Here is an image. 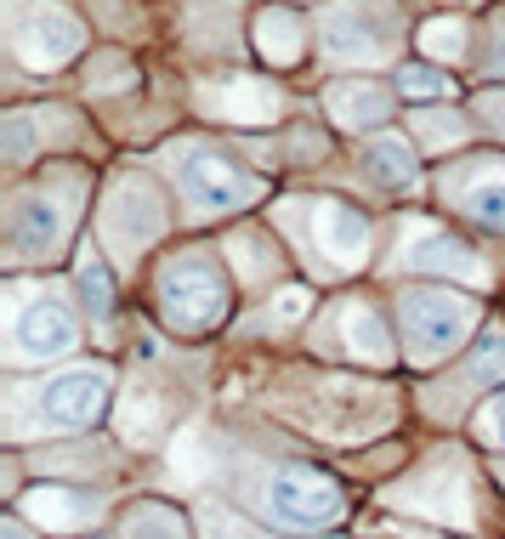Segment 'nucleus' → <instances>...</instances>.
<instances>
[{
  "mask_svg": "<svg viewBox=\"0 0 505 539\" xmlns=\"http://www.w3.org/2000/svg\"><path fill=\"white\" fill-rule=\"evenodd\" d=\"M114 369L108 364H74L63 375H12L6 381V437H80L91 432L108 409Z\"/></svg>",
  "mask_w": 505,
  "mask_h": 539,
  "instance_id": "f257e3e1",
  "label": "nucleus"
},
{
  "mask_svg": "<svg viewBox=\"0 0 505 539\" xmlns=\"http://www.w3.org/2000/svg\"><path fill=\"white\" fill-rule=\"evenodd\" d=\"M91 176L63 165V171H46L35 188H18L12 205H6V261L12 267H52L63 250H69V233L86 210Z\"/></svg>",
  "mask_w": 505,
  "mask_h": 539,
  "instance_id": "f03ea898",
  "label": "nucleus"
},
{
  "mask_svg": "<svg viewBox=\"0 0 505 539\" xmlns=\"http://www.w3.org/2000/svg\"><path fill=\"white\" fill-rule=\"evenodd\" d=\"M233 284H239L233 267L222 273L205 250H176L154 273V313H159V324L171 335H182V341L210 335L233 313Z\"/></svg>",
  "mask_w": 505,
  "mask_h": 539,
  "instance_id": "7ed1b4c3",
  "label": "nucleus"
},
{
  "mask_svg": "<svg viewBox=\"0 0 505 539\" xmlns=\"http://www.w3.org/2000/svg\"><path fill=\"white\" fill-rule=\"evenodd\" d=\"M171 182L176 199H182V216L188 222H210V216H233V210H250L267 193V182L256 171H244L239 159L216 148V142H176L171 154Z\"/></svg>",
  "mask_w": 505,
  "mask_h": 539,
  "instance_id": "20e7f679",
  "label": "nucleus"
},
{
  "mask_svg": "<svg viewBox=\"0 0 505 539\" xmlns=\"http://www.w3.org/2000/svg\"><path fill=\"white\" fill-rule=\"evenodd\" d=\"M244 505L267 511L279 528H335L347 517V494L330 471L318 466H296V460H267L250 466L244 477Z\"/></svg>",
  "mask_w": 505,
  "mask_h": 539,
  "instance_id": "39448f33",
  "label": "nucleus"
},
{
  "mask_svg": "<svg viewBox=\"0 0 505 539\" xmlns=\"http://www.w3.org/2000/svg\"><path fill=\"white\" fill-rule=\"evenodd\" d=\"M279 227L290 239L307 244V256L324 279H347L369 261V216L364 210H352L347 199H335V193H313V199H290L279 205Z\"/></svg>",
  "mask_w": 505,
  "mask_h": 539,
  "instance_id": "423d86ee",
  "label": "nucleus"
},
{
  "mask_svg": "<svg viewBox=\"0 0 505 539\" xmlns=\"http://www.w3.org/2000/svg\"><path fill=\"white\" fill-rule=\"evenodd\" d=\"M403 12L398 0H330L318 12V52L324 63H392L403 46Z\"/></svg>",
  "mask_w": 505,
  "mask_h": 539,
  "instance_id": "0eeeda50",
  "label": "nucleus"
},
{
  "mask_svg": "<svg viewBox=\"0 0 505 539\" xmlns=\"http://www.w3.org/2000/svg\"><path fill=\"white\" fill-rule=\"evenodd\" d=\"M398 324L409 364L432 369L466 341V330L477 324V301L454 296V290H432V284H409V290H398Z\"/></svg>",
  "mask_w": 505,
  "mask_h": 539,
  "instance_id": "6e6552de",
  "label": "nucleus"
},
{
  "mask_svg": "<svg viewBox=\"0 0 505 539\" xmlns=\"http://www.w3.org/2000/svg\"><path fill=\"white\" fill-rule=\"evenodd\" d=\"M171 227V210L159 199V188L148 176H114L103 193V210H97V239L120 256V267H137V256H148Z\"/></svg>",
  "mask_w": 505,
  "mask_h": 539,
  "instance_id": "1a4fd4ad",
  "label": "nucleus"
},
{
  "mask_svg": "<svg viewBox=\"0 0 505 539\" xmlns=\"http://www.w3.org/2000/svg\"><path fill=\"white\" fill-rule=\"evenodd\" d=\"M74 347H80V324L63 301L46 296V290L6 284V364H46V358H63Z\"/></svg>",
  "mask_w": 505,
  "mask_h": 539,
  "instance_id": "9d476101",
  "label": "nucleus"
},
{
  "mask_svg": "<svg viewBox=\"0 0 505 539\" xmlns=\"http://www.w3.org/2000/svg\"><path fill=\"white\" fill-rule=\"evenodd\" d=\"M86 46V23L74 18L57 0H6V52L18 57L23 69L52 74L69 57H80Z\"/></svg>",
  "mask_w": 505,
  "mask_h": 539,
  "instance_id": "9b49d317",
  "label": "nucleus"
},
{
  "mask_svg": "<svg viewBox=\"0 0 505 539\" xmlns=\"http://www.w3.org/2000/svg\"><path fill=\"white\" fill-rule=\"evenodd\" d=\"M386 273H437V279H454V284H483L488 261L477 256L460 233L426 222V216H409V222L398 227V239H392Z\"/></svg>",
  "mask_w": 505,
  "mask_h": 539,
  "instance_id": "f8f14e48",
  "label": "nucleus"
},
{
  "mask_svg": "<svg viewBox=\"0 0 505 539\" xmlns=\"http://www.w3.org/2000/svg\"><path fill=\"white\" fill-rule=\"evenodd\" d=\"M437 193L454 216L488 227V233H505V159L494 148L483 154H460L454 165L437 171Z\"/></svg>",
  "mask_w": 505,
  "mask_h": 539,
  "instance_id": "ddd939ff",
  "label": "nucleus"
},
{
  "mask_svg": "<svg viewBox=\"0 0 505 539\" xmlns=\"http://www.w3.org/2000/svg\"><path fill=\"white\" fill-rule=\"evenodd\" d=\"M313 347L318 352H341V358H352V364L392 369V341H386L381 307H375V301H364V296L330 301V313L313 324Z\"/></svg>",
  "mask_w": 505,
  "mask_h": 539,
  "instance_id": "4468645a",
  "label": "nucleus"
},
{
  "mask_svg": "<svg viewBox=\"0 0 505 539\" xmlns=\"http://www.w3.org/2000/svg\"><path fill=\"white\" fill-rule=\"evenodd\" d=\"M199 114L210 120H233V125H267L284 114V91L267 86V80H244V74H227V80H199Z\"/></svg>",
  "mask_w": 505,
  "mask_h": 539,
  "instance_id": "2eb2a0df",
  "label": "nucleus"
},
{
  "mask_svg": "<svg viewBox=\"0 0 505 539\" xmlns=\"http://www.w3.org/2000/svg\"><path fill=\"white\" fill-rule=\"evenodd\" d=\"M358 171H364V182L386 188L392 199H409V193H420L415 148H409L403 137H369L364 148H358Z\"/></svg>",
  "mask_w": 505,
  "mask_h": 539,
  "instance_id": "dca6fc26",
  "label": "nucleus"
},
{
  "mask_svg": "<svg viewBox=\"0 0 505 539\" xmlns=\"http://www.w3.org/2000/svg\"><path fill=\"white\" fill-rule=\"evenodd\" d=\"M227 267H233V279H239L244 290H279L273 279L284 273V250L262 227H239V233L227 239Z\"/></svg>",
  "mask_w": 505,
  "mask_h": 539,
  "instance_id": "f3484780",
  "label": "nucleus"
},
{
  "mask_svg": "<svg viewBox=\"0 0 505 539\" xmlns=\"http://www.w3.org/2000/svg\"><path fill=\"white\" fill-rule=\"evenodd\" d=\"M324 103H330V120L347 125V131L392 120V91L375 86V80H335V86L324 91Z\"/></svg>",
  "mask_w": 505,
  "mask_h": 539,
  "instance_id": "a211bd4d",
  "label": "nucleus"
},
{
  "mask_svg": "<svg viewBox=\"0 0 505 539\" xmlns=\"http://www.w3.org/2000/svg\"><path fill=\"white\" fill-rule=\"evenodd\" d=\"M250 40H256V52H262L273 69H296L301 52H307V23H301L290 6H262Z\"/></svg>",
  "mask_w": 505,
  "mask_h": 539,
  "instance_id": "6ab92c4d",
  "label": "nucleus"
},
{
  "mask_svg": "<svg viewBox=\"0 0 505 539\" xmlns=\"http://www.w3.org/2000/svg\"><path fill=\"white\" fill-rule=\"evenodd\" d=\"M505 381V330L494 324V330L471 347V358H466V369L460 375H449V392H454V403L466 398V392H483V386H500Z\"/></svg>",
  "mask_w": 505,
  "mask_h": 539,
  "instance_id": "aec40b11",
  "label": "nucleus"
},
{
  "mask_svg": "<svg viewBox=\"0 0 505 539\" xmlns=\"http://www.w3.org/2000/svg\"><path fill=\"white\" fill-rule=\"evenodd\" d=\"M23 505L40 517V528H46V522H52V528H86L91 511H97L91 494H63V488H35Z\"/></svg>",
  "mask_w": 505,
  "mask_h": 539,
  "instance_id": "412c9836",
  "label": "nucleus"
},
{
  "mask_svg": "<svg viewBox=\"0 0 505 539\" xmlns=\"http://www.w3.org/2000/svg\"><path fill=\"white\" fill-rule=\"evenodd\" d=\"M466 40H471V29L460 18H426L415 29V46H420V57H437V63H454V57H466Z\"/></svg>",
  "mask_w": 505,
  "mask_h": 539,
  "instance_id": "4be33fe9",
  "label": "nucleus"
},
{
  "mask_svg": "<svg viewBox=\"0 0 505 539\" xmlns=\"http://www.w3.org/2000/svg\"><path fill=\"white\" fill-rule=\"evenodd\" d=\"M120 534H188V517L176 505H159V500H137L125 505V517L114 522Z\"/></svg>",
  "mask_w": 505,
  "mask_h": 539,
  "instance_id": "5701e85b",
  "label": "nucleus"
},
{
  "mask_svg": "<svg viewBox=\"0 0 505 539\" xmlns=\"http://www.w3.org/2000/svg\"><path fill=\"white\" fill-rule=\"evenodd\" d=\"M137 57L125 52H103L97 63H86V91L91 97H114V91H137Z\"/></svg>",
  "mask_w": 505,
  "mask_h": 539,
  "instance_id": "b1692460",
  "label": "nucleus"
},
{
  "mask_svg": "<svg viewBox=\"0 0 505 539\" xmlns=\"http://www.w3.org/2000/svg\"><path fill=\"white\" fill-rule=\"evenodd\" d=\"M74 279H80V301H86L91 318L114 313V279H108V267L97 250H80V273H74Z\"/></svg>",
  "mask_w": 505,
  "mask_h": 539,
  "instance_id": "393cba45",
  "label": "nucleus"
},
{
  "mask_svg": "<svg viewBox=\"0 0 505 539\" xmlns=\"http://www.w3.org/2000/svg\"><path fill=\"white\" fill-rule=\"evenodd\" d=\"M409 125H415V137H420V148H426V154H443V148H454L460 137H471V125L460 120L454 108L443 114V120H426V114H415Z\"/></svg>",
  "mask_w": 505,
  "mask_h": 539,
  "instance_id": "a878e982",
  "label": "nucleus"
},
{
  "mask_svg": "<svg viewBox=\"0 0 505 539\" xmlns=\"http://www.w3.org/2000/svg\"><path fill=\"white\" fill-rule=\"evenodd\" d=\"M398 91L409 97V103H420V97H454V80H449V74L420 69V63H409V69H398Z\"/></svg>",
  "mask_w": 505,
  "mask_h": 539,
  "instance_id": "bb28decb",
  "label": "nucleus"
},
{
  "mask_svg": "<svg viewBox=\"0 0 505 539\" xmlns=\"http://www.w3.org/2000/svg\"><path fill=\"white\" fill-rule=\"evenodd\" d=\"M471 432L483 437L488 449H505V392H500V398H488L483 409H477V426H471Z\"/></svg>",
  "mask_w": 505,
  "mask_h": 539,
  "instance_id": "cd10ccee",
  "label": "nucleus"
},
{
  "mask_svg": "<svg viewBox=\"0 0 505 539\" xmlns=\"http://www.w3.org/2000/svg\"><path fill=\"white\" fill-rule=\"evenodd\" d=\"M488 35H494V46H488L483 69H488V74H505V12H500L494 23H488Z\"/></svg>",
  "mask_w": 505,
  "mask_h": 539,
  "instance_id": "c85d7f7f",
  "label": "nucleus"
},
{
  "mask_svg": "<svg viewBox=\"0 0 505 539\" xmlns=\"http://www.w3.org/2000/svg\"><path fill=\"white\" fill-rule=\"evenodd\" d=\"M477 114H483V120L505 137V91H488V97H477Z\"/></svg>",
  "mask_w": 505,
  "mask_h": 539,
  "instance_id": "c756f323",
  "label": "nucleus"
},
{
  "mask_svg": "<svg viewBox=\"0 0 505 539\" xmlns=\"http://www.w3.org/2000/svg\"><path fill=\"white\" fill-rule=\"evenodd\" d=\"M500 477H505V471H500Z\"/></svg>",
  "mask_w": 505,
  "mask_h": 539,
  "instance_id": "7c9ffc66",
  "label": "nucleus"
}]
</instances>
